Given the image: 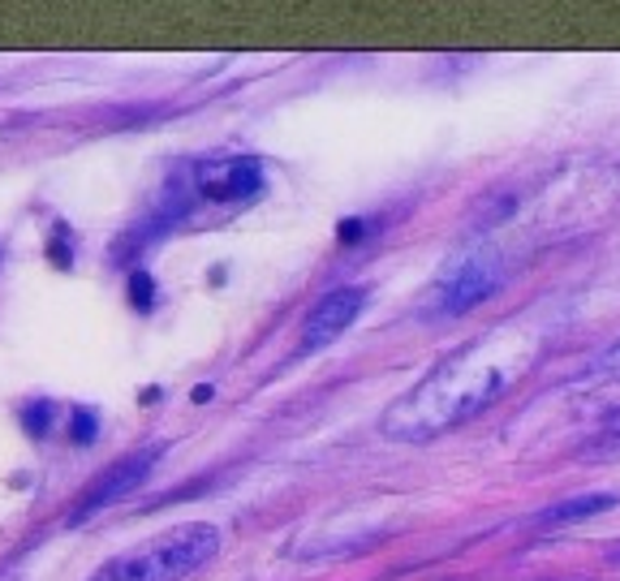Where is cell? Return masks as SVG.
Instances as JSON below:
<instances>
[{
	"mask_svg": "<svg viewBox=\"0 0 620 581\" xmlns=\"http://www.w3.org/2000/svg\"><path fill=\"white\" fill-rule=\"evenodd\" d=\"M543 332L513 319L499 324L475 345L457 349L444 357L414 392H405L388 414H383V435L388 440H435L475 414H483L499 392L526 375V366L539 357Z\"/></svg>",
	"mask_w": 620,
	"mask_h": 581,
	"instance_id": "1",
	"label": "cell"
},
{
	"mask_svg": "<svg viewBox=\"0 0 620 581\" xmlns=\"http://www.w3.org/2000/svg\"><path fill=\"white\" fill-rule=\"evenodd\" d=\"M220 552V534L207 521L173 526L168 534L151 539L138 552H125L109 560L91 581H186L194 569H203Z\"/></svg>",
	"mask_w": 620,
	"mask_h": 581,
	"instance_id": "2",
	"label": "cell"
},
{
	"mask_svg": "<svg viewBox=\"0 0 620 581\" xmlns=\"http://www.w3.org/2000/svg\"><path fill=\"white\" fill-rule=\"evenodd\" d=\"M504 276H508L504 258H499L492 245H483V250H475V254H466V258H457L453 267L440 271V280L422 298V315H431V319H457V315L475 311L479 302H488L504 285Z\"/></svg>",
	"mask_w": 620,
	"mask_h": 581,
	"instance_id": "3",
	"label": "cell"
},
{
	"mask_svg": "<svg viewBox=\"0 0 620 581\" xmlns=\"http://www.w3.org/2000/svg\"><path fill=\"white\" fill-rule=\"evenodd\" d=\"M194 194L212 203H242L263 190V164L254 155H229V160H203L194 164Z\"/></svg>",
	"mask_w": 620,
	"mask_h": 581,
	"instance_id": "4",
	"label": "cell"
},
{
	"mask_svg": "<svg viewBox=\"0 0 620 581\" xmlns=\"http://www.w3.org/2000/svg\"><path fill=\"white\" fill-rule=\"evenodd\" d=\"M155 462H160V444L138 449V453L122 457L109 473H100V478L78 495V504H74V513H69V526H83V521H87V517H96L100 508H109V504L125 500V495H129V491L151 473V465Z\"/></svg>",
	"mask_w": 620,
	"mask_h": 581,
	"instance_id": "5",
	"label": "cell"
},
{
	"mask_svg": "<svg viewBox=\"0 0 620 581\" xmlns=\"http://www.w3.org/2000/svg\"><path fill=\"white\" fill-rule=\"evenodd\" d=\"M367 289H332L328 298L315 302V311L306 315V332H302V349H324L337 337H345V328L363 315Z\"/></svg>",
	"mask_w": 620,
	"mask_h": 581,
	"instance_id": "6",
	"label": "cell"
},
{
	"mask_svg": "<svg viewBox=\"0 0 620 581\" xmlns=\"http://www.w3.org/2000/svg\"><path fill=\"white\" fill-rule=\"evenodd\" d=\"M608 508H617V495H578V500H565V504H556V508H547V513H539V517H534V526L556 530V526H573V521L599 517V513H608Z\"/></svg>",
	"mask_w": 620,
	"mask_h": 581,
	"instance_id": "7",
	"label": "cell"
},
{
	"mask_svg": "<svg viewBox=\"0 0 620 581\" xmlns=\"http://www.w3.org/2000/svg\"><path fill=\"white\" fill-rule=\"evenodd\" d=\"M582 457H586V462H620V414L582 449Z\"/></svg>",
	"mask_w": 620,
	"mask_h": 581,
	"instance_id": "8",
	"label": "cell"
},
{
	"mask_svg": "<svg viewBox=\"0 0 620 581\" xmlns=\"http://www.w3.org/2000/svg\"><path fill=\"white\" fill-rule=\"evenodd\" d=\"M96 435H100L96 409H74V414H69V440H74L78 449H87V444H96Z\"/></svg>",
	"mask_w": 620,
	"mask_h": 581,
	"instance_id": "9",
	"label": "cell"
},
{
	"mask_svg": "<svg viewBox=\"0 0 620 581\" xmlns=\"http://www.w3.org/2000/svg\"><path fill=\"white\" fill-rule=\"evenodd\" d=\"M129 306H134V311H142V315L155 306V280H151L142 267H138V271H129Z\"/></svg>",
	"mask_w": 620,
	"mask_h": 581,
	"instance_id": "10",
	"label": "cell"
},
{
	"mask_svg": "<svg viewBox=\"0 0 620 581\" xmlns=\"http://www.w3.org/2000/svg\"><path fill=\"white\" fill-rule=\"evenodd\" d=\"M48 258H52L56 267H74V237H69V229H65V225H56V229H52Z\"/></svg>",
	"mask_w": 620,
	"mask_h": 581,
	"instance_id": "11",
	"label": "cell"
},
{
	"mask_svg": "<svg viewBox=\"0 0 620 581\" xmlns=\"http://www.w3.org/2000/svg\"><path fill=\"white\" fill-rule=\"evenodd\" d=\"M48 422H52V405H48V401H39V405H30V409L22 414V427H26L35 440L48 431Z\"/></svg>",
	"mask_w": 620,
	"mask_h": 581,
	"instance_id": "12",
	"label": "cell"
},
{
	"mask_svg": "<svg viewBox=\"0 0 620 581\" xmlns=\"http://www.w3.org/2000/svg\"><path fill=\"white\" fill-rule=\"evenodd\" d=\"M337 237H341V245H358L367 237V220H341Z\"/></svg>",
	"mask_w": 620,
	"mask_h": 581,
	"instance_id": "13",
	"label": "cell"
},
{
	"mask_svg": "<svg viewBox=\"0 0 620 581\" xmlns=\"http://www.w3.org/2000/svg\"><path fill=\"white\" fill-rule=\"evenodd\" d=\"M599 375H620V345H612L604 357H599V366H595Z\"/></svg>",
	"mask_w": 620,
	"mask_h": 581,
	"instance_id": "14",
	"label": "cell"
},
{
	"mask_svg": "<svg viewBox=\"0 0 620 581\" xmlns=\"http://www.w3.org/2000/svg\"><path fill=\"white\" fill-rule=\"evenodd\" d=\"M190 401H194V405H203V401H212V383H199V388L190 392Z\"/></svg>",
	"mask_w": 620,
	"mask_h": 581,
	"instance_id": "15",
	"label": "cell"
}]
</instances>
